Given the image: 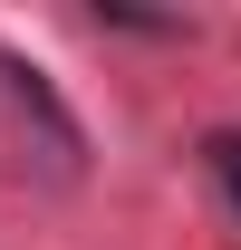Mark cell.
<instances>
[{"label": "cell", "instance_id": "1", "mask_svg": "<svg viewBox=\"0 0 241 250\" xmlns=\"http://www.w3.org/2000/svg\"><path fill=\"white\" fill-rule=\"evenodd\" d=\"M0 116H10L20 145H29L20 164H39L48 183H77V173H87V125L68 116V96L48 87V67L10 58V48H0Z\"/></svg>", "mask_w": 241, "mask_h": 250}, {"label": "cell", "instance_id": "2", "mask_svg": "<svg viewBox=\"0 0 241 250\" xmlns=\"http://www.w3.org/2000/svg\"><path fill=\"white\" fill-rule=\"evenodd\" d=\"M212 173H222V192H232V212H241V135H212Z\"/></svg>", "mask_w": 241, "mask_h": 250}]
</instances>
